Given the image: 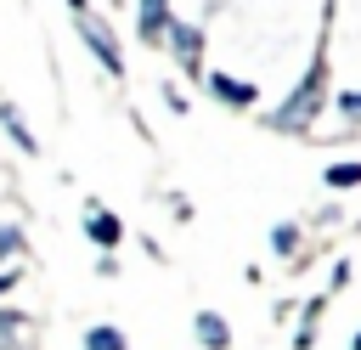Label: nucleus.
<instances>
[{"instance_id": "4468645a", "label": "nucleus", "mask_w": 361, "mask_h": 350, "mask_svg": "<svg viewBox=\"0 0 361 350\" xmlns=\"http://www.w3.org/2000/svg\"><path fill=\"white\" fill-rule=\"evenodd\" d=\"M316 316H322V299H310V305H305V322H299V350L316 339Z\"/></svg>"}, {"instance_id": "9d476101", "label": "nucleus", "mask_w": 361, "mask_h": 350, "mask_svg": "<svg viewBox=\"0 0 361 350\" xmlns=\"http://www.w3.org/2000/svg\"><path fill=\"white\" fill-rule=\"evenodd\" d=\"M271 248H276L282 260H293V248H299V226H293V220H282V226H271Z\"/></svg>"}, {"instance_id": "20e7f679", "label": "nucleus", "mask_w": 361, "mask_h": 350, "mask_svg": "<svg viewBox=\"0 0 361 350\" xmlns=\"http://www.w3.org/2000/svg\"><path fill=\"white\" fill-rule=\"evenodd\" d=\"M209 79V90L226 102V107H254V85H243V79H231V73H203Z\"/></svg>"}, {"instance_id": "f257e3e1", "label": "nucleus", "mask_w": 361, "mask_h": 350, "mask_svg": "<svg viewBox=\"0 0 361 350\" xmlns=\"http://www.w3.org/2000/svg\"><path fill=\"white\" fill-rule=\"evenodd\" d=\"M73 28H79V40L96 51V62L107 68V73H124V51H118V40H113V28L96 17V11H73Z\"/></svg>"}, {"instance_id": "f8f14e48", "label": "nucleus", "mask_w": 361, "mask_h": 350, "mask_svg": "<svg viewBox=\"0 0 361 350\" xmlns=\"http://www.w3.org/2000/svg\"><path fill=\"white\" fill-rule=\"evenodd\" d=\"M23 248H28V237H23L17 226H0V260H17Z\"/></svg>"}, {"instance_id": "f3484780", "label": "nucleus", "mask_w": 361, "mask_h": 350, "mask_svg": "<svg viewBox=\"0 0 361 350\" xmlns=\"http://www.w3.org/2000/svg\"><path fill=\"white\" fill-rule=\"evenodd\" d=\"M68 11H90V6H85V0H68Z\"/></svg>"}, {"instance_id": "ddd939ff", "label": "nucleus", "mask_w": 361, "mask_h": 350, "mask_svg": "<svg viewBox=\"0 0 361 350\" xmlns=\"http://www.w3.org/2000/svg\"><path fill=\"white\" fill-rule=\"evenodd\" d=\"M23 322H28L23 310H0V350H6V344H11L17 333H23Z\"/></svg>"}, {"instance_id": "dca6fc26", "label": "nucleus", "mask_w": 361, "mask_h": 350, "mask_svg": "<svg viewBox=\"0 0 361 350\" xmlns=\"http://www.w3.org/2000/svg\"><path fill=\"white\" fill-rule=\"evenodd\" d=\"M17 288V271H0V294H11Z\"/></svg>"}, {"instance_id": "423d86ee", "label": "nucleus", "mask_w": 361, "mask_h": 350, "mask_svg": "<svg viewBox=\"0 0 361 350\" xmlns=\"http://www.w3.org/2000/svg\"><path fill=\"white\" fill-rule=\"evenodd\" d=\"M0 124H6V135H11V141H17V152H28V158H34V152H39V141H34V130H28V124H23V113H17V107H11V102H6V107H0Z\"/></svg>"}, {"instance_id": "1a4fd4ad", "label": "nucleus", "mask_w": 361, "mask_h": 350, "mask_svg": "<svg viewBox=\"0 0 361 350\" xmlns=\"http://www.w3.org/2000/svg\"><path fill=\"white\" fill-rule=\"evenodd\" d=\"M85 350H130V339H124L113 322H96V327L85 333Z\"/></svg>"}, {"instance_id": "a211bd4d", "label": "nucleus", "mask_w": 361, "mask_h": 350, "mask_svg": "<svg viewBox=\"0 0 361 350\" xmlns=\"http://www.w3.org/2000/svg\"><path fill=\"white\" fill-rule=\"evenodd\" d=\"M350 350H361V333H355V339H350Z\"/></svg>"}, {"instance_id": "f03ea898", "label": "nucleus", "mask_w": 361, "mask_h": 350, "mask_svg": "<svg viewBox=\"0 0 361 350\" xmlns=\"http://www.w3.org/2000/svg\"><path fill=\"white\" fill-rule=\"evenodd\" d=\"M316 102H322V68H310V79L282 102V113H276V130H305L310 124V113H316Z\"/></svg>"}, {"instance_id": "2eb2a0df", "label": "nucleus", "mask_w": 361, "mask_h": 350, "mask_svg": "<svg viewBox=\"0 0 361 350\" xmlns=\"http://www.w3.org/2000/svg\"><path fill=\"white\" fill-rule=\"evenodd\" d=\"M338 113L344 119H361V90H338Z\"/></svg>"}, {"instance_id": "0eeeda50", "label": "nucleus", "mask_w": 361, "mask_h": 350, "mask_svg": "<svg viewBox=\"0 0 361 350\" xmlns=\"http://www.w3.org/2000/svg\"><path fill=\"white\" fill-rule=\"evenodd\" d=\"M141 6V40H164L169 28V0H135Z\"/></svg>"}, {"instance_id": "9b49d317", "label": "nucleus", "mask_w": 361, "mask_h": 350, "mask_svg": "<svg viewBox=\"0 0 361 350\" xmlns=\"http://www.w3.org/2000/svg\"><path fill=\"white\" fill-rule=\"evenodd\" d=\"M327 186H338V192L361 186V164H327Z\"/></svg>"}, {"instance_id": "7ed1b4c3", "label": "nucleus", "mask_w": 361, "mask_h": 350, "mask_svg": "<svg viewBox=\"0 0 361 350\" xmlns=\"http://www.w3.org/2000/svg\"><path fill=\"white\" fill-rule=\"evenodd\" d=\"M164 40H169V51H175V56H180V62H186L192 73H203V68H197V51H203V34H197L192 23H175V17H169V28H164Z\"/></svg>"}, {"instance_id": "6e6552de", "label": "nucleus", "mask_w": 361, "mask_h": 350, "mask_svg": "<svg viewBox=\"0 0 361 350\" xmlns=\"http://www.w3.org/2000/svg\"><path fill=\"white\" fill-rule=\"evenodd\" d=\"M197 339H203L209 350H226V344H231V327H226V316H220V310H203V316H197Z\"/></svg>"}, {"instance_id": "39448f33", "label": "nucleus", "mask_w": 361, "mask_h": 350, "mask_svg": "<svg viewBox=\"0 0 361 350\" xmlns=\"http://www.w3.org/2000/svg\"><path fill=\"white\" fill-rule=\"evenodd\" d=\"M85 231H90V243H96V248H118V237H124V220H118V215H107V209H90Z\"/></svg>"}]
</instances>
